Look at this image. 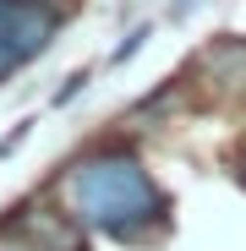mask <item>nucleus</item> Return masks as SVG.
Returning a JSON list of instances; mask_svg holds the SVG:
<instances>
[{
    "label": "nucleus",
    "mask_w": 246,
    "mask_h": 251,
    "mask_svg": "<svg viewBox=\"0 0 246 251\" xmlns=\"http://www.w3.org/2000/svg\"><path fill=\"white\" fill-rule=\"evenodd\" d=\"M66 197L88 229H104L115 240H137L164 219V197L132 153H99L77 164L66 180Z\"/></svg>",
    "instance_id": "nucleus-1"
},
{
    "label": "nucleus",
    "mask_w": 246,
    "mask_h": 251,
    "mask_svg": "<svg viewBox=\"0 0 246 251\" xmlns=\"http://www.w3.org/2000/svg\"><path fill=\"white\" fill-rule=\"evenodd\" d=\"M55 33V11L38 0H0V76H11L22 60H33Z\"/></svg>",
    "instance_id": "nucleus-2"
},
{
    "label": "nucleus",
    "mask_w": 246,
    "mask_h": 251,
    "mask_svg": "<svg viewBox=\"0 0 246 251\" xmlns=\"http://www.w3.org/2000/svg\"><path fill=\"white\" fill-rule=\"evenodd\" d=\"M0 251H44V246H22V240H11V235H6V240H0Z\"/></svg>",
    "instance_id": "nucleus-3"
},
{
    "label": "nucleus",
    "mask_w": 246,
    "mask_h": 251,
    "mask_svg": "<svg viewBox=\"0 0 246 251\" xmlns=\"http://www.w3.org/2000/svg\"><path fill=\"white\" fill-rule=\"evenodd\" d=\"M241 180H246V164H241Z\"/></svg>",
    "instance_id": "nucleus-4"
}]
</instances>
